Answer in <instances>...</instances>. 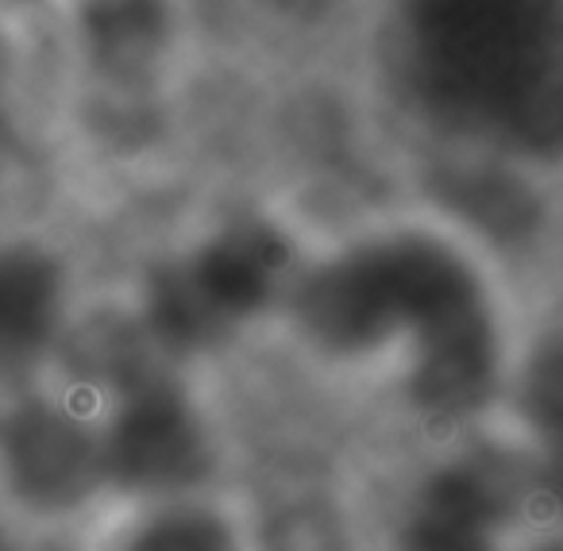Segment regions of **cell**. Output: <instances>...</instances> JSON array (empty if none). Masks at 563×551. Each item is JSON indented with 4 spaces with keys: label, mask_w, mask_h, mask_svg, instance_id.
<instances>
[{
    "label": "cell",
    "mask_w": 563,
    "mask_h": 551,
    "mask_svg": "<svg viewBox=\"0 0 563 551\" xmlns=\"http://www.w3.org/2000/svg\"><path fill=\"white\" fill-rule=\"evenodd\" d=\"M309 340L336 359L394 355L406 397L432 425H460L498 397L506 348L483 271L460 243L398 228L336 251L294 289Z\"/></svg>",
    "instance_id": "cell-1"
},
{
    "label": "cell",
    "mask_w": 563,
    "mask_h": 551,
    "mask_svg": "<svg viewBox=\"0 0 563 551\" xmlns=\"http://www.w3.org/2000/svg\"><path fill=\"white\" fill-rule=\"evenodd\" d=\"M290 258L266 220L228 224L151 278L143 320L166 351H201L278 297Z\"/></svg>",
    "instance_id": "cell-2"
},
{
    "label": "cell",
    "mask_w": 563,
    "mask_h": 551,
    "mask_svg": "<svg viewBox=\"0 0 563 551\" xmlns=\"http://www.w3.org/2000/svg\"><path fill=\"white\" fill-rule=\"evenodd\" d=\"M421 43L432 81L494 117L555 66L560 0H421Z\"/></svg>",
    "instance_id": "cell-3"
},
{
    "label": "cell",
    "mask_w": 563,
    "mask_h": 551,
    "mask_svg": "<svg viewBox=\"0 0 563 551\" xmlns=\"http://www.w3.org/2000/svg\"><path fill=\"white\" fill-rule=\"evenodd\" d=\"M104 486L143 502L186 497L212 466V443L197 405L174 382L140 378L101 425Z\"/></svg>",
    "instance_id": "cell-4"
},
{
    "label": "cell",
    "mask_w": 563,
    "mask_h": 551,
    "mask_svg": "<svg viewBox=\"0 0 563 551\" xmlns=\"http://www.w3.org/2000/svg\"><path fill=\"white\" fill-rule=\"evenodd\" d=\"M0 478L35 513H70L104 486L101 425L58 401H32L0 428Z\"/></svg>",
    "instance_id": "cell-5"
},
{
    "label": "cell",
    "mask_w": 563,
    "mask_h": 551,
    "mask_svg": "<svg viewBox=\"0 0 563 551\" xmlns=\"http://www.w3.org/2000/svg\"><path fill=\"white\" fill-rule=\"evenodd\" d=\"M509 489L490 466L452 459L413 489L401 513V551H501Z\"/></svg>",
    "instance_id": "cell-6"
},
{
    "label": "cell",
    "mask_w": 563,
    "mask_h": 551,
    "mask_svg": "<svg viewBox=\"0 0 563 551\" xmlns=\"http://www.w3.org/2000/svg\"><path fill=\"white\" fill-rule=\"evenodd\" d=\"M66 271L40 243H0V374H20L55 348L66 324Z\"/></svg>",
    "instance_id": "cell-7"
},
{
    "label": "cell",
    "mask_w": 563,
    "mask_h": 551,
    "mask_svg": "<svg viewBox=\"0 0 563 551\" xmlns=\"http://www.w3.org/2000/svg\"><path fill=\"white\" fill-rule=\"evenodd\" d=\"M81 43L104 78L135 86L166 58L170 9L166 0H81Z\"/></svg>",
    "instance_id": "cell-8"
},
{
    "label": "cell",
    "mask_w": 563,
    "mask_h": 551,
    "mask_svg": "<svg viewBox=\"0 0 563 551\" xmlns=\"http://www.w3.org/2000/svg\"><path fill=\"white\" fill-rule=\"evenodd\" d=\"M521 409L532 448H537L540 482L563 505V335L548 340L529 359L521 386Z\"/></svg>",
    "instance_id": "cell-9"
},
{
    "label": "cell",
    "mask_w": 563,
    "mask_h": 551,
    "mask_svg": "<svg viewBox=\"0 0 563 551\" xmlns=\"http://www.w3.org/2000/svg\"><path fill=\"white\" fill-rule=\"evenodd\" d=\"M117 551H243V540L220 509L170 497L140 513Z\"/></svg>",
    "instance_id": "cell-10"
},
{
    "label": "cell",
    "mask_w": 563,
    "mask_h": 551,
    "mask_svg": "<svg viewBox=\"0 0 563 551\" xmlns=\"http://www.w3.org/2000/svg\"><path fill=\"white\" fill-rule=\"evenodd\" d=\"M12 151V124H9V112H4V104H0V170H4V158H9Z\"/></svg>",
    "instance_id": "cell-11"
},
{
    "label": "cell",
    "mask_w": 563,
    "mask_h": 551,
    "mask_svg": "<svg viewBox=\"0 0 563 551\" xmlns=\"http://www.w3.org/2000/svg\"><path fill=\"white\" fill-rule=\"evenodd\" d=\"M537 551H563V536H555V540H548V543H540Z\"/></svg>",
    "instance_id": "cell-12"
},
{
    "label": "cell",
    "mask_w": 563,
    "mask_h": 551,
    "mask_svg": "<svg viewBox=\"0 0 563 551\" xmlns=\"http://www.w3.org/2000/svg\"><path fill=\"white\" fill-rule=\"evenodd\" d=\"M0 551H12L9 548V536H4V528H0Z\"/></svg>",
    "instance_id": "cell-13"
}]
</instances>
